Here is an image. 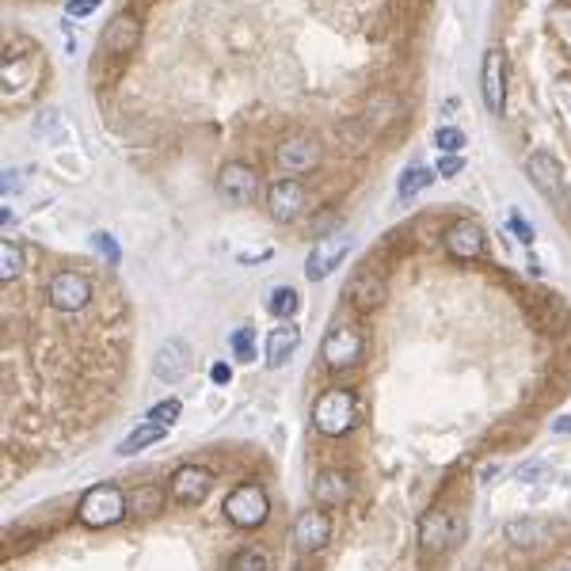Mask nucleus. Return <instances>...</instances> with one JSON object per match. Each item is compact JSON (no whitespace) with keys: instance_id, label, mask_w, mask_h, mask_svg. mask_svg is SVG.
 I'll list each match as a JSON object with an SVG mask.
<instances>
[{"instance_id":"30","label":"nucleus","mask_w":571,"mask_h":571,"mask_svg":"<svg viewBox=\"0 0 571 571\" xmlns=\"http://www.w3.org/2000/svg\"><path fill=\"white\" fill-rule=\"evenodd\" d=\"M435 145L442 152H457V149H465V134L457 130V126H442V130L435 134Z\"/></svg>"},{"instance_id":"34","label":"nucleus","mask_w":571,"mask_h":571,"mask_svg":"<svg viewBox=\"0 0 571 571\" xmlns=\"http://www.w3.org/2000/svg\"><path fill=\"white\" fill-rule=\"evenodd\" d=\"M506 225H511V233L522 240V244H533V228H529V221L522 218V213H511V221H506Z\"/></svg>"},{"instance_id":"10","label":"nucleus","mask_w":571,"mask_h":571,"mask_svg":"<svg viewBox=\"0 0 571 571\" xmlns=\"http://www.w3.org/2000/svg\"><path fill=\"white\" fill-rule=\"evenodd\" d=\"M266 210H271V218L278 221V225H289L297 218V213L305 210V187H301V180H278L271 190H266Z\"/></svg>"},{"instance_id":"16","label":"nucleus","mask_w":571,"mask_h":571,"mask_svg":"<svg viewBox=\"0 0 571 571\" xmlns=\"http://www.w3.org/2000/svg\"><path fill=\"white\" fill-rule=\"evenodd\" d=\"M137 38H142V19L130 16V12H119V16L104 27V50L114 58H122L137 46Z\"/></svg>"},{"instance_id":"28","label":"nucleus","mask_w":571,"mask_h":571,"mask_svg":"<svg viewBox=\"0 0 571 571\" xmlns=\"http://www.w3.org/2000/svg\"><path fill=\"white\" fill-rule=\"evenodd\" d=\"M271 313L274 316H294L297 313V294H294V289H274V294H271Z\"/></svg>"},{"instance_id":"21","label":"nucleus","mask_w":571,"mask_h":571,"mask_svg":"<svg viewBox=\"0 0 571 571\" xmlns=\"http://www.w3.org/2000/svg\"><path fill=\"white\" fill-rule=\"evenodd\" d=\"M164 430H168V427H160V423H152V419H149V423H145V427H137L126 442H119V450H114V453H119V457H134V453H142V450H149V446H157V442L164 438Z\"/></svg>"},{"instance_id":"18","label":"nucleus","mask_w":571,"mask_h":571,"mask_svg":"<svg viewBox=\"0 0 571 571\" xmlns=\"http://www.w3.org/2000/svg\"><path fill=\"white\" fill-rule=\"evenodd\" d=\"M301 347V332L289 320H282V324H274L271 328V336H266V366L271 370H278V366H286L289 359H294V351Z\"/></svg>"},{"instance_id":"22","label":"nucleus","mask_w":571,"mask_h":571,"mask_svg":"<svg viewBox=\"0 0 571 571\" xmlns=\"http://www.w3.org/2000/svg\"><path fill=\"white\" fill-rule=\"evenodd\" d=\"M164 506V491L157 484L130 491V518H157Z\"/></svg>"},{"instance_id":"31","label":"nucleus","mask_w":571,"mask_h":571,"mask_svg":"<svg viewBox=\"0 0 571 571\" xmlns=\"http://www.w3.org/2000/svg\"><path fill=\"white\" fill-rule=\"evenodd\" d=\"M92 248L104 251V259H111V263L122 259V248L114 244V236H107V233H96V236H92Z\"/></svg>"},{"instance_id":"25","label":"nucleus","mask_w":571,"mask_h":571,"mask_svg":"<svg viewBox=\"0 0 571 571\" xmlns=\"http://www.w3.org/2000/svg\"><path fill=\"white\" fill-rule=\"evenodd\" d=\"M228 343H233V359L236 362H248V366L256 362V332H251V328H236Z\"/></svg>"},{"instance_id":"5","label":"nucleus","mask_w":571,"mask_h":571,"mask_svg":"<svg viewBox=\"0 0 571 571\" xmlns=\"http://www.w3.org/2000/svg\"><path fill=\"white\" fill-rule=\"evenodd\" d=\"M46 301L54 305L58 313H84L88 305H92V282H88L81 271H61L50 278Z\"/></svg>"},{"instance_id":"26","label":"nucleus","mask_w":571,"mask_h":571,"mask_svg":"<svg viewBox=\"0 0 571 571\" xmlns=\"http://www.w3.org/2000/svg\"><path fill=\"white\" fill-rule=\"evenodd\" d=\"M506 537H511L514 544H533V541H549V533H544L537 522H514L511 529H506Z\"/></svg>"},{"instance_id":"17","label":"nucleus","mask_w":571,"mask_h":571,"mask_svg":"<svg viewBox=\"0 0 571 571\" xmlns=\"http://www.w3.org/2000/svg\"><path fill=\"white\" fill-rule=\"evenodd\" d=\"M328 537H332V522H328L324 511H305L294 522V544L301 552H316L324 549Z\"/></svg>"},{"instance_id":"6","label":"nucleus","mask_w":571,"mask_h":571,"mask_svg":"<svg viewBox=\"0 0 571 571\" xmlns=\"http://www.w3.org/2000/svg\"><path fill=\"white\" fill-rule=\"evenodd\" d=\"M362 351H366V339L354 324H336L320 343V354L332 370H351L362 359Z\"/></svg>"},{"instance_id":"35","label":"nucleus","mask_w":571,"mask_h":571,"mask_svg":"<svg viewBox=\"0 0 571 571\" xmlns=\"http://www.w3.org/2000/svg\"><path fill=\"white\" fill-rule=\"evenodd\" d=\"M210 381H213V385H228V381H233V370H228V362H213V366H210Z\"/></svg>"},{"instance_id":"4","label":"nucleus","mask_w":571,"mask_h":571,"mask_svg":"<svg viewBox=\"0 0 571 571\" xmlns=\"http://www.w3.org/2000/svg\"><path fill=\"white\" fill-rule=\"evenodd\" d=\"M457 537H461V529H457L453 514L446 511V506H430V511L419 518V549H423L427 556H442L450 552Z\"/></svg>"},{"instance_id":"12","label":"nucleus","mask_w":571,"mask_h":571,"mask_svg":"<svg viewBox=\"0 0 571 571\" xmlns=\"http://www.w3.org/2000/svg\"><path fill=\"white\" fill-rule=\"evenodd\" d=\"M526 175H529V183L537 187L541 195H549V198L564 195V168H560V160H556L552 152H544V149L529 152L526 157Z\"/></svg>"},{"instance_id":"11","label":"nucleus","mask_w":571,"mask_h":571,"mask_svg":"<svg viewBox=\"0 0 571 571\" xmlns=\"http://www.w3.org/2000/svg\"><path fill=\"white\" fill-rule=\"evenodd\" d=\"M168 491H172V499H180V503H202L213 491V473L202 465H183V468H175V476L168 480Z\"/></svg>"},{"instance_id":"20","label":"nucleus","mask_w":571,"mask_h":571,"mask_svg":"<svg viewBox=\"0 0 571 571\" xmlns=\"http://www.w3.org/2000/svg\"><path fill=\"white\" fill-rule=\"evenodd\" d=\"M313 495H316V503H320V506H339L351 495V480L343 476L339 468H324V473L316 476Z\"/></svg>"},{"instance_id":"33","label":"nucleus","mask_w":571,"mask_h":571,"mask_svg":"<svg viewBox=\"0 0 571 571\" xmlns=\"http://www.w3.org/2000/svg\"><path fill=\"white\" fill-rule=\"evenodd\" d=\"M96 8H99V0H66V16H73V19L92 16Z\"/></svg>"},{"instance_id":"9","label":"nucleus","mask_w":571,"mask_h":571,"mask_svg":"<svg viewBox=\"0 0 571 571\" xmlns=\"http://www.w3.org/2000/svg\"><path fill=\"white\" fill-rule=\"evenodd\" d=\"M442 248L450 251L453 259H480L488 251V233L476 221H453L442 233Z\"/></svg>"},{"instance_id":"38","label":"nucleus","mask_w":571,"mask_h":571,"mask_svg":"<svg viewBox=\"0 0 571 571\" xmlns=\"http://www.w3.org/2000/svg\"><path fill=\"white\" fill-rule=\"evenodd\" d=\"M560 571H571V564H567V567H560Z\"/></svg>"},{"instance_id":"13","label":"nucleus","mask_w":571,"mask_h":571,"mask_svg":"<svg viewBox=\"0 0 571 571\" xmlns=\"http://www.w3.org/2000/svg\"><path fill=\"white\" fill-rule=\"evenodd\" d=\"M157 377L168 381V385H180V381L190 377V366H195V359H190V347L183 339H164L160 351H157Z\"/></svg>"},{"instance_id":"23","label":"nucleus","mask_w":571,"mask_h":571,"mask_svg":"<svg viewBox=\"0 0 571 571\" xmlns=\"http://www.w3.org/2000/svg\"><path fill=\"white\" fill-rule=\"evenodd\" d=\"M435 168H427V164H412V168H404L400 172V183H397V190H400V198H412V195H419L423 187H430L435 183Z\"/></svg>"},{"instance_id":"29","label":"nucleus","mask_w":571,"mask_h":571,"mask_svg":"<svg viewBox=\"0 0 571 571\" xmlns=\"http://www.w3.org/2000/svg\"><path fill=\"white\" fill-rule=\"evenodd\" d=\"M180 412H183V404H180V400H160L157 408L149 412V419H152V423H160V427H172L175 419H180Z\"/></svg>"},{"instance_id":"7","label":"nucleus","mask_w":571,"mask_h":571,"mask_svg":"<svg viewBox=\"0 0 571 571\" xmlns=\"http://www.w3.org/2000/svg\"><path fill=\"white\" fill-rule=\"evenodd\" d=\"M347 251H351V233H332V236L316 240L309 259H305V278H309V282H324V278L343 263Z\"/></svg>"},{"instance_id":"8","label":"nucleus","mask_w":571,"mask_h":571,"mask_svg":"<svg viewBox=\"0 0 571 571\" xmlns=\"http://www.w3.org/2000/svg\"><path fill=\"white\" fill-rule=\"evenodd\" d=\"M274 160H278V168L289 172V175L313 172L316 164H320V142H316L313 134H294V137H286V142L278 145Z\"/></svg>"},{"instance_id":"14","label":"nucleus","mask_w":571,"mask_h":571,"mask_svg":"<svg viewBox=\"0 0 571 571\" xmlns=\"http://www.w3.org/2000/svg\"><path fill=\"white\" fill-rule=\"evenodd\" d=\"M218 190L225 198H233V202H251L256 198V190H259V175H256L251 164L233 160V164H225V168L218 172Z\"/></svg>"},{"instance_id":"37","label":"nucleus","mask_w":571,"mask_h":571,"mask_svg":"<svg viewBox=\"0 0 571 571\" xmlns=\"http://www.w3.org/2000/svg\"><path fill=\"white\" fill-rule=\"evenodd\" d=\"M552 430H556V435H567V430H571V415H560V419H556Z\"/></svg>"},{"instance_id":"36","label":"nucleus","mask_w":571,"mask_h":571,"mask_svg":"<svg viewBox=\"0 0 571 571\" xmlns=\"http://www.w3.org/2000/svg\"><path fill=\"white\" fill-rule=\"evenodd\" d=\"M499 473H503V465H488L484 473H480V484H495V480H499Z\"/></svg>"},{"instance_id":"2","label":"nucleus","mask_w":571,"mask_h":571,"mask_svg":"<svg viewBox=\"0 0 571 571\" xmlns=\"http://www.w3.org/2000/svg\"><path fill=\"white\" fill-rule=\"evenodd\" d=\"M354 415H359V400H354L351 389H328L320 400H316L313 408V423L320 435L328 438H339L347 435V430L354 427Z\"/></svg>"},{"instance_id":"1","label":"nucleus","mask_w":571,"mask_h":571,"mask_svg":"<svg viewBox=\"0 0 571 571\" xmlns=\"http://www.w3.org/2000/svg\"><path fill=\"white\" fill-rule=\"evenodd\" d=\"M126 514H130V495H122V488H114V484H96L81 499V506H76V518L88 529H111Z\"/></svg>"},{"instance_id":"19","label":"nucleus","mask_w":571,"mask_h":571,"mask_svg":"<svg viewBox=\"0 0 571 571\" xmlns=\"http://www.w3.org/2000/svg\"><path fill=\"white\" fill-rule=\"evenodd\" d=\"M347 301L354 305L359 313H374L385 305V282H381L377 274H354L351 278V286H347Z\"/></svg>"},{"instance_id":"27","label":"nucleus","mask_w":571,"mask_h":571,"mask_svg":"<svg viewBox=\"0 0 571 571\" xmlns=\"http://www.w3.org/2000/svg\"><path fill=\"white\" fill-rule=\"evenodd\" d=\"M228 571H271V567H266L263 549H244V552H236V560Z\"/></svg>"},{"instance_id":"32","label":"nucleus","mask_w":571,"mask_h":571,"mask_svg":"<svg viewBox=\"0 0 571 571\" xmlns=\"http://www.w3.org/2000/svg\"><path fill=\"white\" fill-rule=\"evenodd\" d=\"M461 168H465V160L461 157H457V152H446V157H442L438 160V175H446V180H453V175H461Z\"/></svg>"},{"instance_id":"3","label":"nucleus","mask_w":571,"mask_h":571,"mask_svg":"<svg viewBox=\"0 0 571 571\" xmlns=\"http://www.w3.org/2000/svg\"><path fill=\"white\" fill-rule=\"evenodd\" d=\"M221 511L236 529H259L266 522V514H271V499H266L263 488H256V484H240L221 503Z\"/></svg>"},{"instance_id":"24","label":"nucleus","mask_w":571,"mask_h":571,"mask_svg":"<svg viewBox=\"0 0 571 571\" xmlns=\"http://www.w3.org/2000/svg\"><path fill=\"white\" fill-rule=\"evenodd\" d=\"M23 248L16 244V240H4V244H0V282H16V278L23 274Z\"/></svg>"},{"instance_id":"15","label":"nucleus","mask_w":571,"mask_h":571,"mask_svg":"<svg viewBox=\"0 0 571 571\" xmlns=\"http://www.w3.org/2000/svg\"><path fill=\"white\" fill-rule=\"evenodd\" d=\"M484 104L491 114H503L506 107V54L503 50H488V58H484Z\"/></svg>"}]
</instances>
